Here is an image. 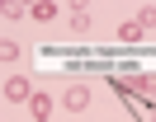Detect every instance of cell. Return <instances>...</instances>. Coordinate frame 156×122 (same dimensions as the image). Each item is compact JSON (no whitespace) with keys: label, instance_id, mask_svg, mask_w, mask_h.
<instances>
[{"label":"cell","instance_id":"1","mask_svg":"<svg viewBox=\"0 0 156 122\" xmlns=\"http://www.w3.org/2000/svg\"><path fill=\"white\" fill-rule=\"evenodd\" d=\"M5 99H10V103H29L33 99L29 80H24V75H10V80H5Z\"/></svg>","mask_w":156,"mask_h":122},{"label":"cell","instance_id":"2","mask_svg":"<svg viewBox=\"0 0 156 122\" xmlns=\"http://www.w3.org/2000/svg\"><path fill=\"white\" fill-rule=\"evenodd\" d=\"M66 108H71V113L90 108V84H71V89H66Z\"/></svg>","mask_w":156,"mask_h":122},{"label":"cell","instance_id":"3","mask_svg":"<svg viewBox=\"0 0 156 122\" xmlns=\"http://www.w3.org/2000/svg\"><path fill=\"white\" fill-rule=\"evenodd\" d=\"M29 113H33L38 122H48V113H52V99H48V94H33V99H29Z\"/></svg>","mask_w":156,"mask_h":122},{"label":"cell","instance_id":"4","mask_svg":"<svg viewBox=\"0 0 156 122\" xmlns=\"http://www.w3.org/2000/svg\"><path fill=\"white\" fill-rule=\"evenodd\" d=\"M71 28L85 33V28H90V9H71Z\"/></svg>","mask_w":156,"mask_h":122},{"label":"cell","instance_id":"5","mask_svg":"<svg viewBox=\"0 0 156 122\" xmlns=\"http://www.w3.org/2000/svg\"><path fill=\"white\" fill-rule=\"evenodd\" d=\"M118 38H123V42H137V38H142V24H123V28H118Z\"/></svg>","mask_w":156,"mask_h":122},{"label":"cell","instance_id":"6","mask_svg":"<svg viewBox=\"0 0 156 122\" xmlns=\"http://www.w3.org/2000/svg\"><path fill=\"white\" fill-rule=\"evenodd\" d=\"M33 19H43V24H48V19H57V5H33Z\"/></svg>","mask_w":156,"mask_h":122},{"label":"cell","instance_id":"7","mask_svg":"<svg viewBox=\"0 0 156 122\" xmlns=\"http://www.w3.org/2000/svg\"><path fill=\"white\" fill-rule=\"evenodd\" d=\"M147 28H156V9H147V14H142V33H147Z\"/></svg>","mask_w":156,"mask_h":122}]
</instances>
